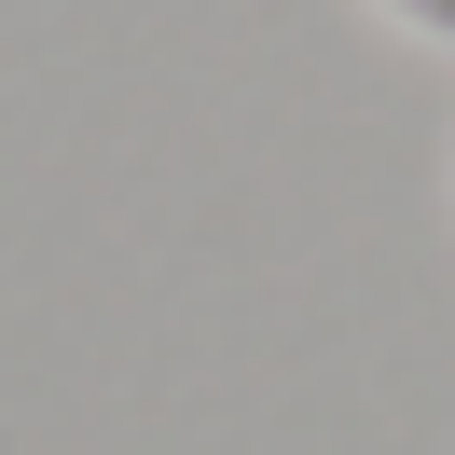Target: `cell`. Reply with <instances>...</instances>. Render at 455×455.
<instances>
[{"label": "cell", "instance_id": "1", "mask_svg": "<svg viewBox=\"0 0 455 455\" xmlns=\"http://www.w3.org/2000/svg\"><path fill=\"white\" fill-rule=\"evenodd\" d=\"M387 14H400L414 42H442V56H455V0H387Z\"/></svg>", "mask_w": 455, "mask_h": 455}]
</instances>
